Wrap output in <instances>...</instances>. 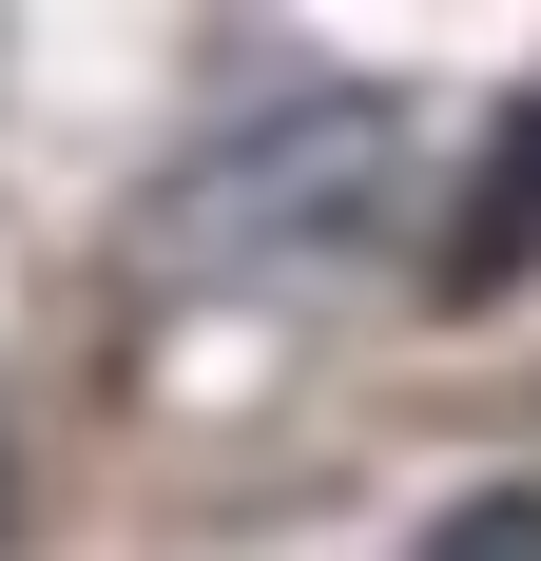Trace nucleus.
Instances as JSON below:
<instances>
[{
  "mask_svg": "<svg viewBox=\"0 0 541 561\" xmlns=\"http://www.w3.org/2000/svg\"><path fill=\"white\" fill-rule=\"evenodd\" d=\"M0 523H20V446H0Z\"/></svg>",
  "mask_w": 541,
  "mask_h": 561,
  "instance_id": "obj_4",
  "label": "nucleus"
},
{
  "mask_svg": "<svg viewBox=\"0 0 541 561\" xmlns=\"http://www.w3.org/2000/svg\"><path fill=\"white\" fill-rule=\"evenodd\" d=\"M426 561H541V484H464L426 523Z\"/></svg>",
  "mask_w": 541,
  "mask_h": 561,
  "instance_id": "obj_3",
  "label": "nucleus"
},
{
  "mask_svg": "<svg viewBox=\"0 0 541 561\" xmlns=\"http://www.w3.org/2000/svg\"><path fill=\"white\" fill-rule=\"evenodd\" d=\"M522 272H541V78L503 98V136H484V174H464V214L426 232V290H445V310H503Z\"/></svg>",
  "mask_w": 541,
  "mask_h": 561,
  "instance_id": "obj_2",
  "label": "nucleus"
},
{
  "mask_svg": "<svg viewBox=\"0 0 541 561\" xmlns=\"http://www.w3.org/2000/svg\"><path fill=\"white\" fill-rule=\"evenodd\" d=\"M387 214H406V98L329 78V98H270L252 136H214L156 194V272H329Z\"/></svg>",
  "mask_w": 541,
  "mask_h": 561,
  "instance_id": "obj_1",
  "label": "nucleus"
}]
</instances>
